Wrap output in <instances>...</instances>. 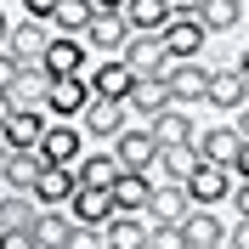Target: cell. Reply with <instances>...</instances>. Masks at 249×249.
<instances>
[{
    "label": "cell",
    "mask_w": 249,
    "mask_h": 249,
    "mask_svg": "<svg viewBox=\"0 0 249 249\" xmlns=\"http://www.w3.org/2000/svg\"><path fill=\"white\" fill-rule=\"evenodd\" d=\"M187 193H193V204H210V210H221V204L238 193V164H215V159H204L198 170L187 176Z\"/></svg>",
    "instance_id": "1"
},
{
    "label": "cell",
    "mask_w": 249,
    "mask_h": 249,
    "mask_svg": "<svg viewBox=\"0 0 249 249\" xmlns=\"http://www.w3.org/2000/svg\"><path fill=\"white\" fill-rule=\"evenodd\" d=\"M51 34H57V23H51V17H34V12H29L23 23H12V29H0V51H12V57L34 62V57H46Z\"/></svg>",
    "instance_id": "2"
},
{
    "label": "cell",
    "mask_w": 249,
    "mask_h": 249,
    "mask_svg": "<svg viewBox=\"0 0 249 249\" xmlns=\"http://www.w3.org/2000/svg\"><path fill=\"white\" fill-rule=\"evenodd\" d=\"M164 79H170V96L187 108V102H210V79L215 74H210L198 57H176L170 68H164Z\"/></svg>",
    "instance_id": "3"
},
{
    "label": "cell",
    "mask_w": 249,
    "mask_h": 249,
    "mask_svg": "<svg viewBox=\"0 0 249 249\" xmlns=\"http://www.w3.org/2000/svg\"><path fill=\"white\" fill-rule=\"evenodd\" d=\"M124 62L136 68V74H164L170 68V46H164V29H136L130 34V46H124Z\"/></svg>",
    "instance_id": "4"
},
{
    "label": "cell",
    "mask_w": 249,
    "mask_h": 249,
    "mask_svg": "<svg viewBox=\"0 0 249 249\" xmlns=\"http://www.w3.org/2000/svg\"><path fill=\"white\" fill-rule=\"evenodd\" d=\"M91 102H96V85L85 74H57V79H51V102H46V108L57 113V119H79Z\"/></svg>",
    "instance_id": "5"
},
{
    "label": "cell",
    "mask_w": 249,
    "mask_h": 249,
    "mask_svg": "<svg viewBox=\"0 0 249 249\" xmlns=\"http://www.w3.org/2000/svg\"><path fill=\"white\" fill-rule=\"evenodd\" d=\"M113 153H119L124 170H153V159H159V136H153V124H124L119 136H113Z\"/></svg>",
    "instance_id": "6"
},
{
    "label": "cell",
    "mask_w": 249,
    "mask_h": 249,
    "mask_svg": "<svg viewBox=\"0 0 249 249\" xmlns=\"http://www.w3.org/2000/svg\"><path fill=\"white\" fill-rule=\"evenodd\" d=\"M204 40H210V23H204L198 12H170V23H164V46H170V57H198Z\"/></svg>",
    "instance_id": "7"
},
{
    "label": "cell",
    "mask_w": 249,
    "mask_h": 249,
    "mask_svg": "<svg viewBox=\"0 0 249 249\" xmlns=\"http://www.w3.org/2000/svg\"><path fill=\"white\" fill-rule=\"evenodd\" d=\"M130 17L124 12H102L96 6V17H91V29H85V40H91V51H108V57H124V46H130Z\"/></svg>",
    "instance_id": "8"
},
{
    "label": "cell",
    "mask_w": 249,
    "mask_h": 249,
    "mask_svg": "<svg viewBox=\"0 0 249 249\" xmlns=\"http://www.w3.org/2000/svg\"><path fill=\"white\" fill-rule=\"evenodd\" d=\"M181 244H193V249H221V244H232V227H227L210 204H198V210L181 221Z\"/></svg>",
    "instance_id": "9"
},
{
    "label": "cell",
    "mask_w": 249,
    "mask_h": 249,
    "mask_svg": "<svg viewBox=\"0 0 249 249\" xmlns=\"http://www.w3.org/2000/svg\"><path fill=\"white\" fill-rule=\"evenodd\" d=\"M119 210V198H113V187H85L79 181V193L68 198V215L79 221V227H108V215Z\"/></svg>",
    "instance_id": "10"
},
{
    "label": "cell",
    "mask_w": 249,
    "mask_h": 249,
    "mask_svg": "<svg viewBox=\"0 0 249 249\" xmlns=\"http://www.w3.org/2000/svg\"><path fill=\"white\" fill-rule=\"evenodd\" d=\"M124 108H130L124 96H96L91 108L79 113V124H85V136H96V142H113V136L124 130Z\"/></svg>",
    "instance_id": "11"
},
{
    "label": "cell",
    "mask_w": 249,
    "mask_h": 249,
    "mask_svg": "<svg viewBox=\"0 0 249 249\" xmlns=\"http://www.w3.org/2000/svg\"><path fill=\"white\" fill-rule=\"evenodd\" d=\"M51 119H57L51 108H17V113H6V147H40L46 130H51Z\"/></svg>",
    "instance_id": "12"
},
{
    "label": "cell",
    "mask_w": 249,
    "mask_h": 249,
    "mask_svg": "<svg viewBox=\"0 0 249 249\" xmlns=\"http://www.w3.org/2000/svg\"><path fill=\"white\" fill-rule=\"evenodd\" d=\"M51 159L40 153V147H6V164H0V181L17 187V193H34V176L46 170Z\"/></svg>",
    "instance_id": "13"
},
{
    "label": "cell",
    "mask_w": 249,
    "mask_h": 249,
    "mask_svg": "<svg viewBox=\"0 0 249 249\" xmlns=\"http://www.w3.org/2000/svg\"><path fill=\"white\" fill-rule=\"evenodd\" d=\"M204 164V153H198V142H170V147H159V159H153V176L159 181H187V176Z\"/></svg>",
    "instance_id": "14"
},
{
    "label": "cell",
    "mask_w": 249,
    "mask_h": 249,
    "mask_svg": "<svg viewBox=\"0 0 249 249\" xmlns=\"http://www.w3.org/2000/svg\"><path fill=\"white\" fill-rule=\"evenodd\" d=\"M198 153L215 159V164H238V147H244V130L238 124H198Z\"/></svg>",
    "instance_id": "15"
},
{
    "label": "cell",
    "mask_w": 249,
    "mask_h": 249,
    "mask_svg": "<svg viewBox=\"0 0 249 249\" xmlns=\"http://www.w3.org/2000/svg\"><path fill=\"white\" fill-rule=\"evenodd\" d=\"M85 51H91V40L85 34H51V46H46V68L51 74H85Z\"/></svg>",
    "instance_id": "16"
},
{
    "label": "cell",
    "mask_w": 249,
    "mask_h": 249,
    "mask_svg": "<svg viewBox=\"0 0 249 249\" xmlns=\"http://www.w3.org/2000/svg\"><path fill=\"white\" fill-rule=\"evenodd\" d=\"M249 102V79H244V68H215V79H210V108H221V113H238Z\"/></svg>",
    "instance_id": "17"
},
{
    "label": "cell",
    "mask_w": 249,
    "mask_h": 249,
    "mask_svg": "<svg viewBox=\"0 0 249 249\" xmlns=\"http://www.w3.org/2000/svg\"><path fill=\"white\" fill-rule=\"evenodd\" d=\"M79 130H85L79 119H51L46 142H40V153H46L51 164H79Z\"/></svg>",
    "instance_id": "18"
},
{
    "label": "cell",
    "mask_w": 249,
    "mask_h": 249,
    "mask_svg": "<svg viewBox=\"0 0 249 249\" xmlns=\"http://www.w3.org/2000/svg\"><path fill=\"white\" fill-rule=\"evenodd\" d=\"M79 193V170L74 164H46V170L34 176V198L40 204H68Z\"/></svg>",
    "instance_id": "19"
},
{
    "label": "cell",
    "mask_w": 249,
    "mask_h": 249,
    "mask_svg": "<svg viewBox=\"0 0 249 249\" xmlns=\"http://www.w3.org/2000/svg\"><path fill=\"white\" fill-rule=\"evenodd\" d=\"M176 96H170V79L164 74H136V85H130V108L142 113V119H153V113H164Z\"/></svg>",
    "instance_id": "20"
},
{
    "label": "cell",
    "mask_w": 249,
    "mask_h": 249,
    "mask_svg": "<svg viewBox=\"0 0 249 249\" xmlns=\"http://www.w3.org/2000/svg\"><path fill=\"white\" fill-rule=\"evenodd\" d=\"M40 210H46V204L34 198V193H17V187H6V204H0V227H6V232H34Z\"/></svg>",
    "instance_id": "21"
},
{
    "label": "cell",
    "mask_w": 249,
    "mask_h": 249,
    "mask_svg": "<svg viewBox=\"0 0 249 249\" xmlns=\"http://www.w3.org/2000/svg\"><path fill=\"white\" fill-rule=\"evenodd\" d=\"M91 85H96V96H124V102H130V85H136V68H130L124 57H108V62H102V68L91 74Z\"/></svg>",
    "instance_id": "22"
},
{
    "label": "cell",
    "mask_w": 249,
    "mask_h": 249,
    "mask_svg": "<svg viewBox=\"0 0 249 249\" xmlns=\"http://www.w3.org/2000/svg\"><path fill=\"white\" fill-rule=\"evenodd\" d=\"M153 187H159V176H153V170H124L119 181H113V198H119V210H147Z\"/></svg>",
    "instance_id": "23"
},
{
    "label": "cell",
    "mask_w": 249,
    "mask_h": 249,
    "mask_svg": "<svg viewBox=\"0 0 249 249\" xmlns=\"http://www.w3.org/2000/svg\"><path fill=\"white\" fill-rule=\"evenodd\" d=\"M147 124H153L159 147H170V142H193V136H198V124H193V119L181 113V102H170V108H164V113H153Z\"/></svg>",
    "instance_id": "24"
},
{
    "label": "cell",
    "mask_w": 249,
    "mask_h": 249,
    "mask_svg": "<svg viewBox=\"0 0 249 249\" xmlns=\"http://www.w3.org/2000/svg\"><path fill=\"white\" fill-rule=\"evenodd\" d=\"M74 170H79V181H85V187H113V181L124 176V164H119V153H85Z\"/></svg>",
    "instance_id": "25"
},
{
    "label": "cell",
    "mask_w": 249,
    "mask_h": 249,
    "mask_svg": "<svg viewBox=\"0 0 249 249\" xmlns=\"http://www.w3.org/2000/svg\"><path fill=\"white\" fill-rule=\"evenodd\" d=\"M91 17H96V0H57V17H51V23H57L62 34H85Z\"/></svg>",
    "instance_id": "26"
},
{
    "label": "cell",
    "mask_w": 249,
    "mask_h": 249,
    "mask_svg": "<svg viewBox=\"0 0 249 249\" xmlns=\"http://www.w3.org/2000/svg\"><path fill=\"white\" fill-rule=\"evenodd\" d=\"M124 17H130V29H164L170 23V0H130Z\"/></svg>",
    "instance_id": "27"
},
{
    "label": "cell",
    "mask_w": 249,
    "mask_h": 249,
    "mask_svg": "<svg viewBox=\"0 0 249 249\" xmlns=\"http://www.w3.org/2000/svg\"><path fill=\"white\" fill-rule=\"evenodd\" d=\"M204 23H210V34H227V29H238V17H244V6L238 0H204Z\"/></svg>",
    "instance_id": "28"
},
{
    "label": "cell",
    "mask_w": 249,
    "mask_h": 249,
    "mask_svg": "<svg viewBox=\"0 0 249 249\" xmlns=\"http://www.w3.org/2000/svg\"><path fill=\"white\" fill-rule=\"evenodd\" d=\"M232 210H238V215H249V176H238V193H232Z\"/></svg>",
    "instance_id": "29"
},
{
    "label": "cell",
    "mask_w": 249,
    "mask_h": 249,
    "mask_svg": "<svg viewBox=\"0 0 249 249\" xmlns=\"http://www.w3.org/2000/svg\"><path fill=\"white\" fill-rule=\"evenodd\" d=\"M23 12H34V17H57V0H23Z\"/></svg>",
    "instance_id": "30"
},
{
    "label": "cell",
    "mask_w": 249,
    "mask_h": 249,
    "mask_svg": "<svg viewBox=\"0 0 249 249\" xmlns=\"http://www.w3.org/2000/svg\"><path fill=\"white\" fill-rule=\"evenodd\" d=\"M232 244H238V249H249V215H238V227H232Z\"/></svg>",
    "instance_id": "31"
},
{
    "label": "cell",
    "mask_w": 249,
    "mask_h": 249,
    "mask_svg": "<svg viewBox=\"0 0 249 249\" xmlns=\"http://www.w3.org/2000/svg\"><path fill=\"white\" fill-rule=\"evenodd\" d=\"M170 12H204V0H170Z\"/></svg>",
    "instance_id": "32"
},
{
    "label": "cell",
    "mask_w": 249,
    "mask_h": 249,
    "mask_svg": "<svg viewBox=\"0 0 249 249\" xmlns=\"http://www.w3.org/2000/svg\"><path fill=\"white\" fill-rule=\"evenodd\" d=\"M238 176H249V142L238 147Z\"/></svg>",
    "instance_id": "33"
},
{
    "label": "cell",
    "mask_w": 249,
    "mask_h": 249,
    "mask_svg": "<svg viewBox=\"0 0 249 249\" xmlns=\"http://www.w3.org/2000/svg\"><path fill=\"white\" fill-rule=\"evenodd\" d=\"M238 130H244V142H249V102L238 108Z\"/></svg>",
    "instance_id": "34"
},
{
    "label": "cell",
    "mask_w": 249,
    "mask_h": 249,
    "mask_svg": "<svg viewBox=\"0 0 249 249\" xmlns=\"http://www.w3.org/2000/svg\"><path fill=\"white\" fill-rule=\"evenodd\" d=\"M96 6H102V12H124V6H130V0H96Z\"/></svg>",
    "instance_id": "35"
},
{
    "label": "cell",
    "mask_w": 249,
    "mask_h": 249,
    "mask_svg": "<svg viewBox=\"0 0 249 249\" xmlns=\"http://www.w3.org/2000/svg\"><path fill=\"white\" fill-rule=\"evenodd\" d=\"M238 68H244V79H249V46H244V57H238Z\"/></svg>",
    "instance_id": "36"
}]
</instances>
